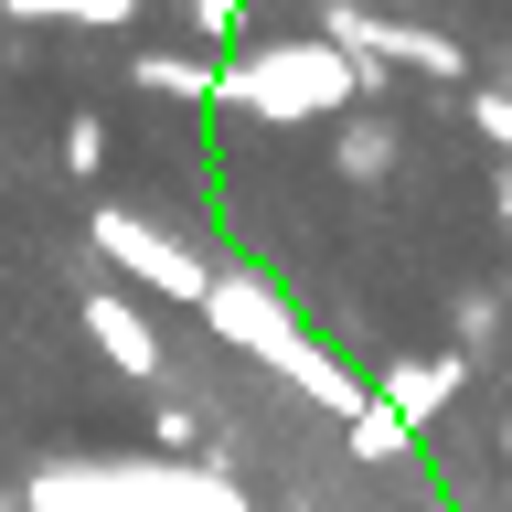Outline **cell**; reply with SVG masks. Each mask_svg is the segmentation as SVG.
Returning <instances> with one entry per match:
<instances>
[{
	"mask_svg": "<svg viewBox=\"0 0 512 512\" xmlns=\"http://www.w3.org/2000/svg\"><path fill=\"white\" fill-rule=\"evenodd\" d=\"M384 75L363 54H342L331 32L320 43H256V54H224V75H214V107L224 118H278V128H299V118H342V107H363Z\"/></svg>",
	"mask_w": 512,
	"mask_h": 512,
	"instance_id": "1",
	"label": "cell"
},
{
	"mask_svg": "<svg viewBox=\"0 0 512 512\" xmlns=\"http://www.w3.org/2000/svg\"><path fill=\"white\" fill-rule=\"evenodd\" d=\"M32 512H246V491L192 459H54L32 470Z\"/></svg>",
	"mask_w": 512,
	"mask_h": 512,
	"instance_id": "2",
	"label": "cell"
},
{
	"mask_svg": "<svg viewBox=\"0 0 512 512\" xmlns=\"http://www.w3.org/2000/svg\"><path fill=\"white\" fill-rule=\"evenodd\" d=\"M86 235H96V256H107L118 278H139L150 299H171V310H203V299H214V267H203L192 246H171L150 214H118V203H107Z\"/></svg>",
	"mask_w": 512,
	"mask_h": 512,
	"instance_id": "3",
	"label": "cell"
},
{
	"mask_svg": "<svg viewBox=\"0 0 512 512\" xmlns=\"http://www.w3.org/2000/svg\"><path fill=\"white\" fill-rule=\"evenodd\" d=\"M203 320H214L224 331V352H256V363H267V374H288V363H299V310H288L278 288L256 278V267H235V278H214V299H203Z\"/></svg>",
	"mask_w": 512,
	"mask_h": 512,
	"instance_id": "4",
	"label": "cell"
},
{
	"mask_svg": "<svg viewBox=\"0 0 512 512\" xmlns=\"http://www.w3.org/2000/svg\"><path fill=\"white\" fill-rule=\"evenodd\" d=\"M320 32H331L342 54H363V64H416V75H470V54H459L448 32H427V22H384V11H363V0H331V11H320Z\"/></svg>",
	"mask_w": 512,
	"mask_h": 512,
	"instance_id": "5",
	"label": "cell"
},
{
	"mask_svg": "<svg viewBox=\"0 0 512 512\" xmlns=\"http://www.w3.org/2000/svg\"><path fill=\"white\" fill-rule=\"evenodd\" d=\"M86 342L107 352L128 384H160V374H171V352H160L150 310H139V299H118V288H96V299H86Z\"/></svg>",
	"mask_w": 512,
	"mask_h": 512,
	"instance_id": "6",
	"label": "cell"
},
{
	"mask_svg": "<svg viewBox=\"0 0 512 512\" xmlns=\"http://www.w3.org/2000/svg\"><path fill=\"white\" fill-rule=\"evenodd\" d=\"M374 395L406 416V427H438V416H448V395H459V352H416V363H384V384H374Z\"/></svg>",
	"mask_w": 512,
	"mask_h": 512,
	"instance_id": "7",
	"label": "cell"
},
{
	"mask_svg": "<svg viewBox=\"0 0 512 512\" xmlns=\"http://www.w3.org/2000/svg\"><path fill=\"white\" fill-rule=\"evenodd\" d=\"M214 75H224V64H203V54H139V64H128V86L171 96V107H214Z\"/></svg>",
	"mask_w": 512,
	"mask_h": 512,
	"instance_id": "8",
	"label": "cell"
},
{
	"mask_svg": "<svg viewBox=\"0 0 512 512\" xmlns=\"http://www.w3.org/2000/svg\"><path fill=\"white\" fill-rule=\"evenodd\" d=\"M342 448H352V459H363V470H395V459H406V448H416V427H406V416H395V406H384V395H374V406H363V416H342Z\"/></svg>",
	"mask_w": 512,
	"mask_h": 512,
	"instance_id": "9",
	"label": "cell"
},
{
	"mask_svg": "<svg viewBox=\"0 0 512 512\" xmlns=\"http://www.w3.org/2000/svg\"><path fill=\"white\" fill-rule=\"evenodd\" d=\"M0 22H86V32H128L139 0H0Z\"/></svg>",
	"mask_w": 512,
	"mask_h": 512,
	"instance_id": "10",
	"label": "cell"
},
{
	"mask_svg": "<svg viewBox=\"0 0 512 512\" xmlns=\"http://www.w3.org/2000/svg\"><path fill=\"white\" fill-rule=\"evenodd\" d=\"M64 171H75V182H96V171H107V118H96V107H75V118H64Z\"/></svg>",
	"mask_w": 512,
	"mask_h": 512,
	"instance_id": "11",
	"label": "cell"
},
{
	"mask_svg": "<svg viewBox=\"0 0 512 512\" xmlns=\"http://www.w3.org/2000/svg\"><path fill=\"white\" fill-rule=\"evenodd\" d=\"M395 171V139L384 128H342V182H384Z\"/></svg>",
	"mask_w": 512,
	"mask_h": 512,
	"instance_id": "12",
	"label": "cell"
},
{
	"mask_svg": "<svg viewBox=\"0 0 512 512\" xmlns=\"http://www.w3.org/2000/svg\"><path fill=\"white\" fill-rule=\"evenodd\" d=\"M150 438H160V459H203V406H182V395H171V406L150 416Z\"/></svg>",
	"mask_w": 512,
	"mask_h": 512,
	"instance_id": "13",
	"label": "cell"
},
{
	"mask_svg": "<svg viewBox=\"0 0 512 512\" xmlns=\"http://www.w3.org/2000/svg\"><path fill=\"white\" fill-rule=\"evenodd\" d=\"M470 128L512 160V86H470Z\"/></svg>",
	"mask_w": 512,
	"mask_h": 512,
	"instance_id": "14",
	"label": "cell"
},
{
	"mask_svg": "<svg viewBox=\"0 0 512 512\" xmlns=\"http://www.w3.org/2000/svg\"><path fill=\"white\" fill-rule=\"evenodd\" d=\"M182 22L203 43H246V0H182Z\"/></svg>",
	"mask_w": 512,
	"mask_h": 512,
	"instance_id": "15",
	"label": "cell"
},
{
	"mask_svg": "<svg viewBox=\"0 0 512 512\" xmlns=\"http://www.w3.org/2000/svg\"><path fill=\"white\" fill-rule=\"evenodd\" d=\"M491 214H502V235H512V171H502V182H491Z\"/></svg>",
	"mask_w": 512,
	"mask_h": 512,
	"instance_id": "16",
	"label": "cell"
},
{
	"mask_svg": "<svg viewBox=\"0 0 512 512\" xmlns=\"http://www.w3.org/2000/svg\"><path fill=\"white\" fill-rule=\"evenodd\" d=\"M502 459H512V416H502Z\"/></svg>",
	"mask_w": 512,
	"mask_h": 512,
	"instance_id": "17",
	"label": "cell"
}]
</instances>
